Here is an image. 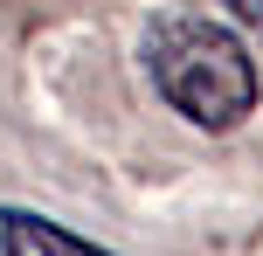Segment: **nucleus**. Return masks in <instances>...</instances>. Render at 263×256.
I'll return each mask as SVG.
<instances>
[{"instance_id": "f257e3e1", "label": "nucleus", "mask_w": 263, "mask_h": 256, "mask_svg": "<svg viewBox=\"0 0 263 256\" xmlns=\"http://www.w3.org/2000/svg\"><path fill=\"white\" fill-rule=\"evenodd\" d=\"M145 63H153L159 97L201 132H236L256 111V55L208 14L166 7L145 35Z\"/></svg>"}, {"instance_id": "f03ea898", "label": "nucleus", "mask_w": 263, "mask_h": 256, "mask_svg": "<svg viewBox=\"0 0 263 256\" xmlns=\"http://www.w3.org/2000/svg\"><path fill=\"white\" fill-rule=\"evenodd\" d=\"M0 249L7 256H111V249L83 243L77 229H63L49 215H28V208H0Z\"/></svg>"}, {"instance_id": "7ed1b4c3", "label": "nucleus", "mask_w": 263, "mask_h": 256, "mask_svg": "<svg viewBox=\"0 0 263 256\" xmlns=\"http://www.w3.org/2000/svg\"><path fill=\"white\" fill-rule=\"evenodd\" d=\"M236 21H250V28H263V0H222Z\"/></svg>"}]
</instances>
